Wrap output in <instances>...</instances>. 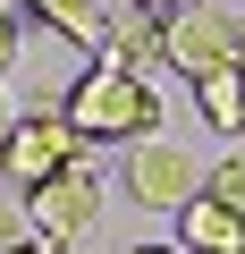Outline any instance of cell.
I'll list each match as a JSON object with an SVG mask.
<instances>
[{
	"label": "cell",
	"mask_w": 245,
	"mask_h": 254,
	"mask_svg": "<svg viewBox=\"0 0 245 254\" xmlns=\"http://www.w3.org/2000/svg\"><path fill=\"white\" fill-rule=\"evenodd\" d=\"M59 127L93 153V144H161V93L144 85V76H127V68H110V60H93V68H76L68 76V93H59Z\"/></svg>",
	"instance_id": "cell-1"
},
{
	"label": "cell",
	"mask_w": 245,
	"mask_h": 254,
	"mask_svg": "<svg viewBox=\"0 0 245 254\" xmlns=\"http://www.w3.org/2000/svg\"><path fill=\"white\" fill-rule=\"evenodd\" d=\"M85 161V144L59 127V110H26V119H9V136H0V187H9L17 203L26 195H43L59 170H76Z\"/></svg>",
	"instance_id": "cell-2"
},
{
	"label": "cell",
	"mask_w": 245,
	"mask_h": 254,
	"mask_svg": "<svg viewBox=\"0 0 245 254\" xmlns=\"http://www.w3.org/2000/svg\"><path fill=\"white\" fill-rule=\"evenodd\" d=\"M228 26H237V9H220V0H186L178 17H161V60L195 85L203 68H228Z\"/></svg>",
	"instance_id": "cell-3"
},
{
	"label": "cell",
	"mask_w": 245,
	"mask_h": 254,
	"mask_svg": "<svg viewBox=\"0 0 245 254\" xmlns=\"http://www.w3.org/2000/svg\"><path fill=\"white\" fill-rule=\"evenodd\" d=\"M26 212H34V237L59 254V246H76L85 229H93V212H101V178H93V161H76V170H59L43 195H26Z\"/></svg>",
	"instance_id": "cell-4"
},
{
	"label": "cell",
	"mask_w": 245,
	"mask_h": 254,
	"mask_svg": "<svg viewBox=\"0 0 245 254\" xmlns=\"http://www.w3.org/2000/svg\"><path fill=\"white\" fill-rule=\"evenodd\" d=\"M195 161L178 153V144H136L127 153V195L136 203H152V212H178V203H195Z\"/></svg>",
	"instance_id": "cell-5"
},
{
	"label": "cell",
	"mask_w": 245,
	"mask_h": 254,
	"mask_svg": "<svg viewBox=\"0 0 245 254\" xmlns=\"http://www.w3.org/2000/svg\"><path fill=\"white\" fill-rule=\"evenodd\" d=\"M17 17H34V26H51L68 51H85V68L110 51V26H118V9H110V0H26Z\"/></svg>",
	"instance_id": "cell-6"
},
{
	"label": "cell",
	"mask_w": 245,
	"mask_h": 254,
	"mask_svg": "<svg viewBox=\"0 0 245 254\" xmlns=\"http://www.w3.org/2000/svg\"><path fill=\"white\" fill-rule=\"evenodd\" d=\"M178 254H245V220L211 195L178 203Z\"/></svg>",
	"instance_id": "cell-7"
},
{
	"label": "cell",
	"mask_w": 245,
	"mask_h": 254,
	"mask_svg": "<svg viewBox=\"0 0 245 254\" xmlns=\"http://www.w3.org/2000/svg\"><path fill=\"white\" fill-rule=\"evenodd\" d=\"M195 110L211 136H245V76L237 68H203L195 76Z\"/></svg>",
	"instance_id": "cell-8"
},
{
	"label": "cell",
	"mask_w": 245,
	"mask_h": 254,
	"mask_svg": "<svg viewBox=\"0 0 245 254\" xmlns=\"http://www.w3.org/2000/svg\"><path fill=\"white\" fill-rule=\"evenodd\" d=\"M195 195H211V203H228V212L245 220V153H228V161H220V170H211Z\"/></svg>",
	"instance_id": "cell-9"
},
{
	"label": "cell",
	"mask_w": 245,
	"mask_h": 254,
	"mask_svg": "<svg viewBox=\"0 0 245 254\" xmlns=\"http://www.w3.org/2000/svg\"><path fill=\"white\" fill-rule=\"evenodd\" d=\"M17 51H26V17L9 9V0H0V76L17 68Z\"/></svg>",
	"instance_id": "cell-10"
},
{
	"label": "cell",
	"mask_w": 245,
	"mask_h": 254,
	"mask_svg": "<svg viewBox=\"0 0 245 254\" xmlns=\"http://www.w3.org/2000/svg\"><path fill=\"white\" fill-rule=\"evenodd\" d=\"M17 237H26V203H17V195H0V254H9Z\"/></svg>",
	"instance_id": "cell-11"
},
{
	"label": "cell",
	"mask_w": 245,
	"mask_h": 254,
	"mask_svg": "<svg viewBox=\"0 0 245 254\" xmlns=\"http://www.w3.org/2000/svg\"><path fill=\"white\" fill-rule=\"evenodd\" d=\"M228 68H237V76H245V17H237V26H228Z\"/></svg>",
	"instance_id": "cell-12"
},
{
	"label": "cell",
	"mask_w": 245,
	"mask_h": 254,
	"mask_svg": "<svg viewBox=\"0 0 245 254\" xmlns=\"http://www.w3.org/2000/svg\"><path fill=\"white\" fill-rule=\"evenodd\" d=\"M9 254H51V246H43V237H17V246H9Z\"/></svg>",
	"instance_id": "cell-13"
},
{
	"label": "cell",
	"mask_w": 245,
	"mask_h": 254,
	"mask_svg": "<svg viewBox=\"0 0 245 254\" xmlns=\"http://www.w3.org/2000/svg\"><path fill=\"white\" fill-rule=\"evenodd\" d=\"M9 119H17V110H9V93H0V136H9Z\"/></svg>",
	"instance_id": "cell-14"
},
{
	"label": "cell",
	"mask_w": 245,
	"mask_h": 254,
	"mask_svg": "<svg viewBox=\"0 0 245 254\" xmlns=\"http://www.w3.org/2000/svg\"><path fill=\"white\" fill-rule=\"evenodd\" d=\"M127 254H178V246H127Z\"/></svg>",
	"instance_id": "cell-15"
}]
</instances>
